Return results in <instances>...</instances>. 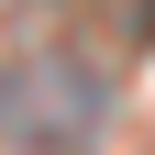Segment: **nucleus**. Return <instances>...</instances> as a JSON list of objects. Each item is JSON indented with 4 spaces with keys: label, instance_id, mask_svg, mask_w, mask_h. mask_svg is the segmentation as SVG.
Returning a JSON list of instances; mask_svg holds the SVG:
<instances>
[]
</instances>
